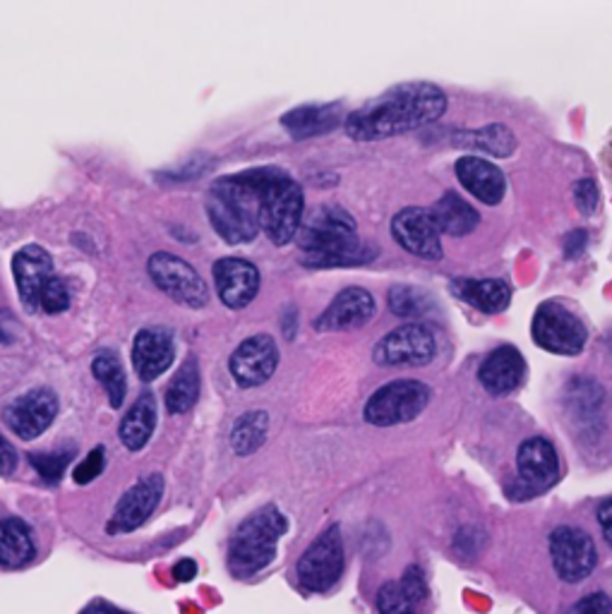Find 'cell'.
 I'll use <instances>...</instances> for the list:
<instances>
[{
  "mask_svg": "<svg viewBox=\"0 0 612 614\" xmlns=\"http://www.w3.org/2000/svg\"><path fill=\"white\" fill-rule=\"evenodd\" d=\"M390 308L399 318H421L430 310V298L421 289L394 286L390 291Z\"/></svg>",
  "mask_w": 612,
  "mask_h": 614,
  "instance_id": "d6a6232c",
  "label": "cell"
},
{
  "mask_svg": "<svg viewBox=\"0 0 612 614\" xmlns=\"http://www.w3.org/2000/svg\"><path fill=\"white\" fill-rule=\"evenodd\" d=\"M610 349H612V334H610Z\"/></svg>",
  "mask_w": 612,
  "mask_h": 614,
  "instance_id": "ee69618b",
  "label": "cell"
},
{
  "mask_svg": "<svg viewBox=\"0 0 612 614\" xmlns=\"http://www.w3.org/2000/svg\"><path fill=\"white\" fill-rule=\"evenodd\" d=\"M438 339L425 324H404L380 339L372 361L380 368H423L435 361Z\"/></svg>",
  "mask_w": 612,
  "mask_h": 614,
  "instance_id": "ba28073f",
  "label": "cell"
},
{
  "mask_svg": "<svg viewBox=\"0 0 612 614\" xmlns=\"http://www.w3.org/2000/svg\"><path fill=\"white\" fill-rule=\"evenodd\" d=\"M68 305H70V293L63 279L58 276L49 279V283L41 289V295H39V310L56 314V312H63Z\"/></svg>",
  "mask_w": 612,
  "mask_h": 614,
  "instance_id": "e575fe53",
  "label": "cell"
},
{
  "mask_svg": "<svg viewBox=\"0 0 612 614\" xmlns=\"http://www.w3.org/2000/svg\"><path fill=\"white\" fill-rule=\"evenodd\" d=\"M163 494V477L152 473L142 477L138 485H132L121 502H118L113 519L109 523V533H130L140 529L142 523L154 514V509L161 502Z\"/></svg>",
  "mask_w": 612,
  "mask_h": 614,
  "instance_id": "9a60e30c",
  "label": "cell"
},
{
  "mask_svg": "<svg viewBox=\"0 0 612 614\" xmlns=\"http://www.w3.org/2000/svg\"><path fill=\"white\" fill-rule=\"evenodd\" d=\"M566 614H612L610 597L605 593H591L586 597H581Z\"/></svg>",
  "mask_w": 612,
  "mask_h": 614,
  "instance_id": "74e56055",
  "label": "cell"
},
{
  "mask_svg": "<svg viewBox=\"0 0 612 614\" xmlns=\"http://www.w3.org/2000/svg\"><path fill=\"white\" fill-rule=\"evenodd\" d=\"M37 547L29 526L20 519L0 521V566L20 568L34 560Z\"/></svg>",
  "mask_w": 612,
  "mask_h": 614,
  "instance_id": "4316f807",
  "label": "cell"
},
{
  "mask_svg": "<svg viewBox=\"0 0 612 614\" xmlns=\"http://www.w3.org/2000/svg\"><path fill=\"white\" fill-rule=\"evenodd\" d=\"M454 144L459 147H471L478 149V152H485L490 157H512L516 149V140L514 132L504 125H485L481 130L473 132H459L454 138Z\"/></svg>",
  "mask_w": 612,
  "mask_h": 614,
  "instance_id": "f1b7e54d",
  "label": "cell"
},
{
  "mask_svg": "<svg viewBox=\"0 0 612 614\" xmlns=\"http://www.w3.org/2000/svg\"><path fill=\"white\" fill-rule=\"evenodd\" d=\"M341 121L339 103H310V107L293 109L281 118V125L289 130L293 140H310L332 132Z\"/></svg>",
  "mask_w": 612,
  "mask_h": 614,
  "instance_id": "cb8c5ba5",
  "label": "cell"
},
{
  "mask_svg": "<svg viewBox=\"0 0 612 614\" xmlns=\"http://www.w3.org/2000/svg\"><path fill=\"white\" fill-rule=\"evenodd\" d=\"M198 396H200V370L195 358H188L167 389V409L171 413H188L192 406H195Z\"/></svg>",
  "mask_w": 612,
  "mask_h": 614,
  "instance_id": "f546056e",
  "label": "cell"
},
{
  "mask_svg": "<svg viewBox=\"0 0 612 614\" xmlns=\"http://www.w3.org/2000/svg\"><path fill=\"white\" fill-rule=\"evenodd\" d=\"M295 238L303 250L301 262L310 269L365 264L378 258V248H368L358 238L355 219L334 204L315 209L301 223Z\"/></svg>",
  "mask_w": 612,
  "mask_h": 614,
  "instance_id": "3957f363",
  "label": "cell"
},
{
  "mask_svg": "<svg viewBox=\"0 0 612 614\" xmlns=\"http://www.w3.org/2000/svg\"><path fill=\"white\" fill-rule=\"evenodd\" d=\"M195 574H198V564L192 560H181L173 566V578L181 581V583L192 581V578H195Z\"/></svg>",
  "mask_w": 612,
  "mask_h": 614,
  "instance_id": "b9f144b4",
  "label": "cell"
},
{
  "mask_svg": "<svg viewBox=\"0 0 612 614\" xmlns=\"http://www.w3.org/2000/svg\"><path fill=\"white\" fill-rule=\"evenodd\" d=\"M32 461V466L37 469V473L47 481L49 485H56L61 481L68 463L72 461V452H56V454H32L29 456Z\"/></svg>",
  "mask_w": 612,
  "mask_h": 614,
  "instance_id": "836d02e7",
  "label": "cell"
},
{
  "mask_svg": "<svg viewBox=\"0 0 612 614\" xmlns=\"http://www.w3.org/2000/svg\"><path fill=\"white\" fill-rule=\"evenodd\" d=\"M14 466H18V454H14L10 442L0 437V475H10Z\"/></svg>",
  "mask_w": 612,
  "mask_h": 614,
  "instance_id": "ab89813d",
  "label": "cell"
},
{
  "mask_svg": "<svg viewBox=\"0 0 612 614\" xmlns=\"http://www.w3.org/2000/svg\"><path fill=\"white\" fill-rule=\"evenodd\" d=\"M550 557L562 581L579 583L593 574L599 552L586 531L560 526L550 533Z\"/></svg>",
  "mask_w": 612,
  "mask_h": 614,
  "instance_id": "8fae6325",
  "label": "cell"
},
{
  "mask_svg": "<svg viewBox=\"0 0 612 614\" xmlns=\"http://www.w3.org/2000/svg\"><path fill=\"white\" fill-rule=\"evenodd\" d=\"M378 305L365 289H343L315 320L318 332H347V329L365 326L375 318Z\"/></svg>",
  "mask_w": 612,
  "mask_h": 614,
  "instance_id": "e0dca14e",
  "label": "cell"
},
{
  "mask_svg": "<svg viewBox=\"0 0 612 614\" xmlns=\"http://www.w3.org/2000/svg\"><path fill=\"white\" fill-rule=\"evenodd\" d=\"M279 365V349L277 341L270 334H255L245 339L231 355L229 368L233 380L250 389L260 386L272 378Z\"/></svg>",
  "mask_w": 612,
  "mask_h": 614,
  "instance_id": "4fadbf2b",
  "label": "cell"
},
{
  "mask_svg": "<svg viewBox=\"0 0 612 614\" xmlns=\"http://www.w3.org/2000/svg\"><path fill=\"white\" fill-rule=\"evenodd\" d=\"M454 171L459 183L464 185L475 200H481L483 204H500L504 200L506 181L495 163H490L481 157H461Z\"/></svg>",
  "mask_w": 612,
  "mask_h": 614,
  "instance_id": "7402d4cb",
  "label": "cell"
},
{
  "mask_svg": "<svg viewBox=\"0 0 612 614\" xmlns=\"http://www.w3.org/2000/svg\"><path fill=\"white\" fill-rule=\"evenodd\" d=\"M599 526L603 531V537L612 545V500H605L599 506Z\"/></svg>",
  "mask_w": 612,
  "mask_h": 614,
  "instance_id": "60d3db41",
  "label": "cell"
},
{
  "mask_svg": "<svg viewBox=\"0 0 612 614\" xmlns=\"http://www.w3.org/2000/svg\"><path fill=\"white\" fill-rule=\"evenodd\" d=\"M103 449H94V452H89V456L80 463L78 469H74V483H80V485H87V483H92L94 477L103 471Z\"/></svg>",
  "mask_w": 612,
  "mask_h": 614,
  "instance_id": "8d00e7d4",
  "label": "cell"
},
{
  "mask_svg": "<svg viewBox=\"0 0 612 614\" xmlns=\"http://www.w3.org/2000/svg\"><path fill=\"white\" fill-rule=\"evenodd\" d=\"M303 204L301 185L279 169L260 202V229L274 245H287L298 235L303 223Z\"/></svg>",
  "mask_w": 612,
  "mask_h": 614,
  "instance_id": "5b68a950",
  "label": "cell"
},
{
  "mask_svg": "<svg viewBox=\"0 0 612 614\" xmlns=\"http://www.w3.org/2000/svg\"><path fill=\"white\" fill-rule=\"evenodd\" d=\"M214 283L221 303L231 310L248 308L260 291V272L241 258H223L214 264Z\"/></svg>",
  "mask_w": 612,
  "mask_h": 614,
  "instance_id": "2e32d148",
  "label": "cell"
},
{
  "mask_svg": "<svg viewBox=\"0 0 612 614\" xmlns=\"http://www.w3.org/2000/svg\"><path fill=\"white\" fill-rule=\"evenodd\" d=\"M12 272L18 281V293L27 310H39L41 289L53 279V260L51 254L39 245H27L12 258Z\"/></svg>",
  "mask_w": 612,
  "mask_h": 614,
  "instance_id": "d6986e66",
  "label": "cell"
},
{
  "mask_svg": "<svg viewBox=\"0 0 612 614\" xmlns=\"http://www.w3.org/2000/svg\"><path fill=\"white\" fill-rule=\"evenodd\" d=\"M58 413V399L51 389H32L14 399L3 411L8 427L22 440H34L49 430Z\"/></svg>",
  "mask_w": 612,
  "mask_h": 614,
  "instance_id": "5bb4252c",
  "label": "cell"
},
{
  "mask_svg": "<svg viewBox=\"0 0 612 614\" xmlns=\"http://www.w3.org/2000/svg\"><path fill=\"white\" fill-rule=\"evenodd\" d=\"M432 392L421 380H397L380 386L365 403V421L378 427L411 423L428 406Z\"/></svg>",
  "mask_w": 612,
  "mask_h": 614,
  "instance_id": "8992f818",
  "label": "cell"
},
{
  "mask_svg": "<svg viewBox=\"0 0 612 614\" xmlns=\"http://www.w3.org/2000/svg\"><path fill=\"white\" fill-rule=\"evenodd\" d=\"M173 339L161 326H149L136 336V346H132V363L140 374L142 382H154L161 378L173 363Z\"/></svg>",
  "mask_w": 612,
  "mask_h": 614,
  "instance_id": "44dd1931",
  "label": "cell"
},
{
  "mask_svg": "<svg viewBox=\"0 0 612 614\" xmlns=\"http://www.w3.org/2000/svg\"><path fill=\"white\" fill-rule=\"evenodd\" d=\"M430 214L435 219L440 233H450L457 238L469 235L481 221L475 209L464 198H459L457 192H444L438 204L430 209Z\"/></svg>",
  "mask_w": 612,
  "mask_h": 614,
  "instance_id": "484cf974",
  "label": "cell"
},
{
  "mask_svg": "<svg viewBox=\"0 0 612 614\" xmlns=\"http://www.w3.org/2000/svg\"><path fill=\"white\" fill-rule=\"evenodd\" d=\"M531 334L543 351L558 355H579L589 339L584 322L572 310L552 301L535 310Z\"/></svg>",
  "mask_w": 612,
  "mask_h": 614,
  "instance_id": "52a82bcc",
  "label": "cell"
},
{
  "mask_svg": "<svg viewBox=\"0 0 612 614\" xmlns=\"http://www.w3.org/2000/svg\"><path fill=\"white\" fill-rule=\"evenodd\" d=\"M599 188L591 181V178H581L574 185V202L581 209V214H593V209L599 207Z\"/></svg>",
  "mask_w": 612,
  "mask_h": 614,
  "instance_id": "d590c367",
  "label": "cell"
},
{
  "mask_svg": "<svg viewBox=\"0 0 612 614\" xmlns=\"http://www.w3.org/2000/svg\"><path fill=\"white\" fill-rule=\"evenodd\" d=\"M270 430V415L264 411H250L235 421L231 430V446L238 456H248L264 444Z\"/></svg>",
  "mask_w": 612,
  "mask_h": 614,
  "instance_id": "4dcf8cb0",
  "label": "cell"
},
{
  "mask_svg": "<svg viewBox=\"0 0 612 614\" xmlns=\"http://www.w3.org/2000/svg\"><path fill=\"white\" fill-rule=\"evenodd\" d=\"M295 572L301 586H305L312 593H324L332 586H337V581L341 578V572H343L341 529L339 526L327 529L318 541L303 552V557L298 560Z\"/></svg>",
  "mask_w": 612,
  "mask_h": 614,
  "instance_id": "9c48e42d",
  "label": "cell"
},
{
  "mask_svg": "<svg viewBox=\"0 0 612 614\" xmlns=\"http://www.w3.org/2000/svg\"><path fill=\"white\" fill-rule=\"evenodd\" d=\"M519 481L531 492L548 490L560 477V459L555 446L545 437H531L519 446L516 452Z\"/></svg>",
  "mask_w": 612,
  "mask_h": 614,
  "instance_id": "ac0fdd59",
  "label": "cell"
},
{
  "mask_svg": "<svg viewBox=\"0 0 612 614\" xmlns=\"http://www.w3.org/2000/svg\"><path fill=\"white\" fill-rule=\"evenodd\" d=\"M586 243H589V235L586 231H574L566 235V241H564V254L566 258H576V254H581L586 250Z\"/></svg>",
  "mask_w": 612,
  "mask_h": 614,
  "instance_id": "f35d334b",
  "label": "cell"
},
{
  "mask_svg": "<svg viewBox=\"0 0 612 614\" xmlns=\"http://www.w3.org/2000/svg\"><path fill=\"white\" fill-rule=\"evenodd\" d=\"M452 289L461 301H466L485 314L504 312L512 301L510 283L502 279H457Z\"/></svg>",
  "mask_w": 612,
  "mask_h": 614,
  "instance_id": "d4e9b609",
  "label": "cell"
},
{
  "mask_svg": "<svg viewBox=\"0 0 612 614\" xmlns=\"http://www.w3.org/2000/svg\"><path fill=\"white\" fill-rule=\"evenodd\" d=\"M92 372L97 382L103 386V392L109 394L111 406L113 409L121 406L128 386H126V372L121 361H118V355L111 351H99L92 361Z\"/></svg>",
  "mask_w": 612,
  "mask_h": 614,
  "instance_id": "1f68e13d",
  "label": "cell"
},
{
  "mask_svg": "<svg viewBox=\"0 0 612 614\" xmlns=\"http://www.w3.org/2000/svg\"><path fill=\"white\" fill-rule=\"evenodd\" d=\"M392 235L394 241L407 252L423 260H440L442 258V233L432 219L430 209L409 207L392 219Z\"/></svg>",
  "mask_w": 612,
  "mask_h": 614,
  "instance_id": "7c38bea8",
  "label": "cell"
},
{
  "mask_svg": "<svg viewBox=\"0 0 612 614\" xmlns=\"http://www.w3.org/2000/svg\"><path fill=\"white\" fill-rule=\"evenodd\" d=\"M149 274H152L157 286L169 298H173L175 303H183L195 310L209 303V289L204 279L185 260L175 258V254L157 252L149 260Z\"/></svg>",
  "mask_w": 612,
  "mask_h": 614,
  "instance_id": "30bf717a",
  "label": "cell"
},
{
  "mask_svg": "<svg viewBox=\"0 0 612 614\" xmlns=\"http://www.w3.org/2000/svg\"><path fill=\"white\" fill-rule=\"evenodd\" d=\"M279 169H252L219 178L207 194V214L227 243H248L260 231L262 194Z\"/></svg>",
  "mask_w": 612,
  "mask_h": 614,
  "instance_id": "7a4b0ae2",
  "label": "cell"
},
{
  "mask_svg": "<svg viewBox=\"0 0 612 614\" xmlns=\"http://www.w3.org/2000/svg\"><path fill=\"white\" fill-rule=\"evenodd\" d=\"M428 601V581L421 566L411 564L401 581H390L378 591L380 614H418Z\"/></svg>",
  "mask_w": 612,
  "mask_h": 614,
  "instance_id": "ffe728a7",
  "label": "cell"
},
{
  "mask_svg": "<svg viewBox=\"0 0 612 614\" xmlns=\"http://www.w3.org/2000/svg\"><path fill=\"white\" fill-rule=\"evenodd\" d=\"M82 614H128V612L116 610L109 603H92V605L82 610Z\"/></svg>",
  "mask_w": 612,
  "mask_h": 614,
  "instance_id": "7bdbcfd3",
  "label": "cell"
},
{
  "mask_svg": "<svg viewBox=\"0 0 612 614\" xmlns=\"http://www.w3.org/2000/svg\"><path fill=\"white\" fill-rule=\"evenodd\" d=\"M447 111V97L430 82H404L370 99L347 115L343 128L351 140L375 142L435 123Z\"/></svg>",
  "mask_w": 612,
  "mask_h": 614,
  "instance_id": "6da1fadb",
  "label": "cell"
},
{
  "mask_svg": "<svg viewBox=\"0 0 612 614\" xmlns=\"http://www.w3.org/2000/svg\"><path fill=\"white\" fill-rule=\"evenodd\" d=\"M526 363L514 346H500L492 351L481 370H478V380L488 389L490 394H510L524 380Z\"/></svg>",
  "mask_w": 612,
  "mask_h": 614,
  "instance_id": "603a6c76",
  "label": "cell"
},
{
  "mask_svg": "<svg viewBox=\"0 0 612 614\" xmlns=\"http://www.w3.org/2000/svg\"><path fill=\"white\" fill-rule=\"evenodd\" d=\"M157 425V403L152 394H142L136 406L128 411L121 423V442L130 452H140V449L152 437Z\"/></svg>",
  "mask_w": 612,
  "mask_h": 614,
  "instance_id": "83f0119b",
  "label": "cell"
},
{
  "mask_svg": "<svg viewBox=\"0 0 612 614\" xmlns=\"http://www.w3.org/2000/svg\"><path fill=\"white\" fill-rule=\"evenodd\" d=\"M289 521L277 506H262L235 529L229 545V568L238 578H248L270 566L277 557L279 537L287 533Z\"/></svg>",
  "mask_w": 612,
  "mask_h": 614,
  "instance_id": "277c9868",
  "label": "cell"
}]
</instances>
